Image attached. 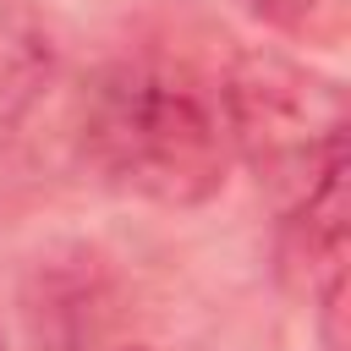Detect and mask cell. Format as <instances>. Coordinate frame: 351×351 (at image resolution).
<instances>
[{
  "mask_svg": "<svg viewBox=\"0 0 351 351\" xmlns=\"http://www.w3.org/2000/svg\"><path fill=\"white\" fill-rule=\"evenodd\" d=\"M77 154L115 192L165 208L208 203L230 170L219 88L170 60H110L77 93Z\"/></svg>",
  "mask_w": 351,
  "mask_h": 351,
  "instance_id": "6da1fadb",
  "label": "cell"
},
{
  "mask_svg": "<svg viewBox=\"0 0 351 351\" xmlns=\"http://www.w3.org/2000/svg\"><path fill=\"white\" fill-rule=\"evenodd\" d=\"M219 110L230 148L258 165V181L274 192L280 214L346 170L340 88L285 55H241L219 82Z\"/></svg>",
  "mask_w": 351,
  "mask_h": 351,
  "instance_id": "7a4b0ae2",
  "label": "cell"
},
{
  "mask_svg": "<svg viewBox=\"0 0 351 351\" xmlns=\"http://www.w3.org/2000/svg\"><path fill=\"white\" fill-rule=\"evenodd\" d=\"M132 318L126 285L99 247H49L22 280V324L38 351H115Z\"/></svg>",
  "mask_w": 351,
  "mask_h": 351,
  "instance_id": "3957f363",
  "label": "cell"
},
{
  "mask_svg": "<svg viewBox=\"0 0 351 351\" xmlns=\"http://www.w3.org/2000/svg\"><path fill=\"white\" fill-rule=\"evenodd\" d=\"M55 71V44L38 22L0 11V121L22 115Z\"/></svg>",
  "mask_w": 351,
  "mask_h": 351,
  "instance_id": "277c9868",
  "label": "cell"
},
{
  "mask_svg": "<svg viewBox=\"0 0 351 351\" xmlns=\"http://www.w3.org/2000/svg\"><path fill=\"white\" fill-rule=\"evenodd\" d=\"M247 11L291 38H329L340 27V0H247Z\"/></svg>",
  "mask_w": 351,
  "mask_h": 351,
  "instance_id": "5b68a950",
  "label": "cell"
},
{
  "mask_svg": "<svg viewBox=\"0 0 351 351\" xmlns=\"http://www.w3.org/2000/svg\"><path fill=\"white\" fill-rule=\"evenodd\" d=\"M313 296H318V335H324V351H346V274L324 280Z\"/></svg>",
  "mask_w": 351,
  "mask_h": 351,
  "instance_id": "8992f818",
  "label": "cell"
},
{
  "mask_svg": "<svg viewBox=\"0 0 351 351\" xmlns=\"http://www.w3.org/2000/svg\"><path fill=\"white\" fill-rule=\"evenodd\" d=\"M115 351H148V346H115Z\"/></svg>",
  "mask_w": 351,
  "mask_h": 351,
  "instance_id": "52a82bcc",
  "label": "cell"
}]
</instances>
